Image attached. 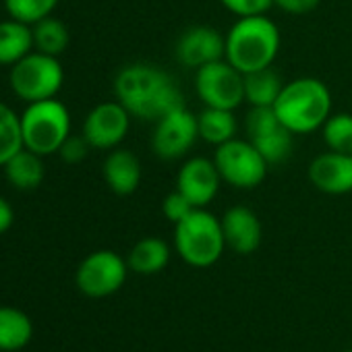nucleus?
Masks as SVG:
<instances>
[{
  "label": "nucleus",
  "instance_id": "1",
  "mask_svg": "<svg viewBox=\"0 0 352 352\" xmlns=\"http://www.w3.org/2000/svg\"><path fill=\"white\" fill-rule=\"evenodd\" d=\"M114 96L133 118L155 122L164 114L185 106L174 77L151 63H131L114 77Z\"/></svg>",
  "mask_w": 352,
  "mask_h": 352
},
{
  "label": "nucleus",
  "instance_id": "2",
  "mask_svg": "<svg viewBox=\"0 0 352 352\" xmlns=\"http://www.w3.org/2000/svg\"><path fill=\"white\" fill-rule=\"evenodd\" d=\"M282 34L280 28L263 15L239 17L226 32L224 58L243 75L267 69L280 54Z\"/></svg>",
  "mask_w": 352,
  "mask_h": 352
},
{
  "label": "nucleus",
  "instance_id": "3",
  "mask_svg": "<svg viewBox=\"0 0 352 352\" xmlns=\"http://www.w3.org/2000/svg\"><path fill=\"white\" fill-rule=\"evenodd\" d=\"M272 108L292 135H309L329 118L331 91L317 77H298L284 83Z\"/></svg>",
  "mask_w": 352,
  "mask_h": 352
},
{
  "label": "nucleus",
  "instance_id": "4",
  "mask_svg": "<svg viewBox=\"0 0 352 352\" xmlns=\"http://www.w3.org/2000/svg\"><path fill=\"white\" fill-rule=\"evenodd\" d=\"M174 249L191 267H212L226 251L222 222L208 208H195L174 224Z\"/></svg>",
  "mask_w": 352,
  "mask_h": 352
},
{
  "label": "nucleus",
  "instance_id": "5",
  "mask_svg": "<svg viewBox=\"0 0 352 352\" xmlns=\"http://www.w3.org/2000/svg\"><path fill=\"white\" fill-rule=\"evenodd\" d=\"M23 147L44 155L58 153L65 139L71 135V114L56 98L32 102L21 114Z\"/></svg>",
  "mask_w": 352,
  "mask_h": 352
},
{
  "label": "nucleus",
  "instance_id": "6",
  "mask_svg": "<svg viewBox=\"0 0 352 352\" xmlns=\"http://www.w3.org/2000/svg\"><path fill=\"white\" fill-rule=\"evenodd\" d=\"M9 81L15 96L32 104L56 98L65 81V71L58 56L36 50L11 67Z\"/></svg>",
  "mask_w": 352,
  "mask_h": 352
},
{
  "label": "nucleus",
  "instance_id": "7",
  "mask_svg": "<svg viewBox=\"0 0 352 352\" xmlns=\"http://www.w3.org/2000/svg\"><path fill=\"white\" fill-rule=\"evenodd\" d=\"M216 168L222 176V183L251 191L257 189L267 176V160L259 153V149L249 139H230L216 147L214 153Z\"/></svg>",
  "mask_w": 352,
  "mask_h": 352
},
{
  "label": "nucleus",
  "instance_id": "8",
  "mask_svg": "<svg viewBox=\"0 0 352 352\" xmlns=\"http://www.w3.org/2000/svg\"><path fill=\"white\" fill-rule=\"evenodd\" d=\"M195 94L208 108L236 110L245 102V75L220 58L195 71Z\"/></svg>",
  "mask_w": 352,
  "mask_h": 352
},
{
  "label": "nucleus",
  "instance_id": "9",
  "mask_svg": "<svg viewBox=\"0 0 352 352\" xmlns=\"http://www.w3.org/2000/svg\"><path fill=\"white\" fill-rule=\"evenodd\" d=\"M129 263L110 249L89 253L77 267L75 284L81 294L89 298H106L116 294L126 282Z\"/></svg>",
  "mask_w": 352,
  "mask_h": 352
},
{
  "label": "nucleus",
  "instance_id": "10",
  "mask_svg": "<svg viewBox=\"0 0 352 352\" xmlns=\"http://www.w3.org/2000/svg\"><path fill=\"white\" fill-rule=\"evenodd\" d=\"M151 149L164 162H174L185 157L199 139L197 114L187 106L176 108L153 122Z\"/></svg>",
  "mask_w": 352,
  "mask_h": 352
},
{
  "label": "nucleus",
  "instance_id": "11",
  "mask_svg": "<svg viewBox=\"0 0 352 352\" xmlns=\"http://www.w3.org/2000/svg\"><path fill=\"white\" fill-rule=\"evenodd\" d=\"M245 133L270 166L282 164L292 153L294 135L280 122L274 108H251L245 116Z\"/></svg>",
  "mask_w": 352,
  "mask_h": 352
},
{
  "label": "nucleus",
  "instance_id": "12",
  "mask_svg": "<svg viewBox=\"0 0 352 352\" xmlns=\"http://www.w3.org/2000/svg\"><path fill=\"white\" fill-rule=\"evenodd\" d=\"M131 114L118 102H102L85 116L83 122V137L94 149H114L118 147L129 129H131Z\"/></svg>",
  "mask_w": 352,
  "mask_h": 352
},
{
  "label": "nucleus",
  "instance_id": "13",
  "mask_svg": "<svg viewBox=\"0 0 352 352\" xmlns=\"http://www.w3.org/2000/svg\"><path fill=\"white\" fill-rule=\"evenodd\" d=\"M222 176L214 157L195 155L183 162L176 172V191H181L195 208H208L220 193Z\"/></svg>",
  "mask_w": 352,
  "mask_h": 352
},
{
  "label": "nucleus",
  "instance_id": "14",
  "mask_svg": "<svg viewBox=\"0 0 352 352\" xmlns=\"http://www.w3.org/2000/svg\"><path fill=\"white\" fill-rule=\"evenodd\" d=\"M226 34L218 32L212 25H193L185 30L174 46L176 63L187 69H201L210 63L224 58Z\"/></svg>",
  "mask_w": 352,
  "mask_h": 352
},
{
  "label": "nucleus",
  "instance_id": "15",
  "mask_svg": "<svg viewBox=\"0 0 352 352\" xmlns=\"http://www.w3.org/2000/svg\"><path fill=\"white\" fill-rule=\"evenodd\" d=\"M311 185L325 195L352 193V155L327 149L309 164Z\"/></svg>",
  "mask_w": 352,
  "mask_h": 352
},
{
  "label": "nucleus",
  "instance_id": "16",
  "mask_svg": "<svg viewBox=\"0 0 352 352\" xmlns=\"http://www.w3.org/2000/svg\"><path fill=\"white\" fill-rule=\"evenodd\" d=\"M220 222L226 249H232L239 255H251L259 249L263 241V226L259 216L251 208L232 206L222 214Z\"/></svg>",
  "mask_w": 352,
  "mask_h": 352
},
{
  "label": "nucleus",
  "instance_id": "17",
  "mask_svg": "<svg viewBox=\"0 0 352 352\" xmlns=\"http://www.w3.org/2000/svg\"><path fill=\"white\" fill-rule=\"evenodd\" d=\"M102 174H104V181H106L108 189L114 195L126 197L139 189L143 170H141L139 157L131 149L114 147V149H110V153L104 160Z\"/></svg>",
  "mask_w": 352,
  "mask_h": 352
},
{
  "label": "nucleus",
  "instance_id": "18",
  "mask_svg": "<svg viewBox=\"0 0 352 352\" xmlns=\"http://www.w3.org/2000/svg\"><path fill=\"white\" fill-rule=\"evenodd\" d=\"M34 338V321L19 307H0V352L23 350Z\"/></svg>",
  "mask_w": 352,
  "mask_h": 352
},
{
  "label": "nucleus",
  "instance_id": "19",
  "mask_svg": "<svg viewBox=\"0 0 352 352\" xmlns=\"http://www.w3.org/2000/svg\"><path fill=\"white\" fill-rule=\"evenodd\" d=\"M3 168H5V176L9 179V183L19 191L38 189L44 181V174H46L42 155L28 147L17 151Z\"/></svg>",
  "mask_w": 352,
  "mask_h": 352
},
{
  "label": "nucleus",
  "instance_id": "20",
  "mask_svg": "<svg viewBox=\"0 0 352 352\" xmlns=\"http://www.w3.org/2000/svg\"><path fill=\"white\" fill-rule=\"evenodd\" d=\"M168 261H170V247L160 236H145L137 241L126 257L129 270L141 276L160 274L168 265Z\"/></svg>",
  "mask_w": 352,
  "mask_h": 352
},
{
  "label": "nucleus",
  "instance_id": "21",
  "mask_svg": "<svg viewBox=\"0 0 352 352\" xmlns=\"http://www.w3.org/2000/svg\"><path fill=\"white\" fill-rule=\"evenodd\" d=\"M32 50H34L32 25L17 19L0 21V65L13 67Z\"/></svg>",
  "mask_w": 352,
  "mask_h": 352
},
{
  "label": "nucleus",
  "instance_id": "22",
  "mask_svg": "<svg viewBox=\"0 0 352 352\" xmlns=\"http://www.w3.org/2000/svg\"><path fill=\"white\" fill-rule=\"evenodd\" d=\"M284 87L280 75L267 67L245 75V102L251 108H272Z\"/></svg>",
  "mask_w": 352,
  "mask_h": 352
},
{
  "label": "nucleus",
  "instance_id": "23",
  "mask_svg": "<svg viewBox=\"0 0 352 352\" xmlns=\"http://www.w3.org/2000/svg\"><path fill=\"white\" fill-rule=\"evenodd\" d=\"M197 120H199V139H204L206 143L214 147L236 137L239 124H236L234 110L204 106V110L197 114Z\"/></svg>",
  "mask_w": 352,
  "mask_h": 352
},
{
  "label": "nucleus",
  "instance_id": "24",
  "mask_svg": "<svg viewBox=\"0 0 352 352\" xmlns=\"http://www.w3.org/2000/svg\"><path fill=\"white\" fill-rule=\"evenodd\" d=\"M32 32H34V48L50 56H60L71 40L67 25L54 17L40 19L38 23H34Z\"/></svg>",
  "mask_w": 352,
  "mask_h": 352
},
{
  "label": "nucleus",
  "instance_id": "25",
  "mask_svg": "<svg viewBox=\"0 0 352 352\" xmlns=\"http://www.w3.org/2000/svg\"><path fill=\"white\" fill-rule=\"evenodd\" d=\"M21 149H23L21 116L11 106L0 102V166H5Z\"/></svg>",
  "mask_w": 352,
  "mask_h": 352
},
{
  "label": "nucleus",
  "instance_id": "26",
  "mask_svg": "<svg viewBox=\"0 0 352 352\" xmlns=\"http://www.w3.org/2000/svg\"><path fill=\"white\" fill-rule=\"evenodd\" d=\"M323 141L327 149L350 153L352 149V114L350 112H331L325 124L321 126Z\"/></svg>",
  "mask_w": 352,
  "mask_h": 352
},
{
  "label": "nucleus",
  "instance_id": "27",
  "mask_svg": "<svg viewBox=\"0 0 352 352\" xmlns=\"http://www.w3.org/2000/svg\"><path fill=\"white\" fill-rule=\"evenodd\" d=\"M56 5L58 0H5V9L11 15V19L23 21L28 25H34L40 19L50 17Z\"/></svg>",
  "mask_w": 352,
  "mask_h": 352
},
{
  "label": "nucleus",
  "instance_id": "28",
  "mask_svg": "<svg viewBox=\"0 0 352 352\" xmlns=\"http://www.w3.org/2000/svg\"><path fill=\"white\" fill-rule=\"evenodd\" d=\"M195 210V206L181 193V191H172L162 199V214L168 222L179 224L183 218H187L191 212Z\"/></svg>",
  "mask_w": 352,
  "mask_h": 352
},
{
  "label": "nucleus",
  "instance_id": "29",
  "mask_svg": "<svg viewBox=\"0 0 352 352\" xmlns=\"http://www.w3.org/2000/svg\"><path fill=\"white\" fill-rule=\"evenodd\" d=\"M218 3L236 17L263 15L274 7V0H218Z\"/></svg>",
  "mask_w": 352,
  "mask_h": 352
},
{
  "label": "nucleus",
  "instance_id": "30",
  "mask_svg": "<svg viewBox=\"0 0 352 352\" xmlns=\"http://www.w3.org/2000/svg\"><path fill=\"white\" fill-rule=\"evenodd\" d=\"M89 149H91V145L87 143V139H85L83 133H81L79 137L69 135V137L65 139V143L60 145L58 153H60V157H63L67 164H79V162H83V160L87 157Z\"/></svg>",
  "mask_w": 352,
  "mask_h": 352
},
{
  "label": "nucleus",
  "instance_id": "31",
  "mask_svg": "<svg viewBox=\"0 0 352 352\" xmlns=\"http://www.w3.org/2000/svg\"><path fill=\"white\" fill-rule=\"evenodd\" d=\"M321 0H274V7L288 15H307L319 7Z\"/></svg>",
  "mask_w": 352,
  "mask_h": 352
},
{
  "label": "nucleus",
  "instance_id": "32",
  "mask_svg": "<svg viewBox=\"0 0 352 352\" xmlns=\"http://www.w3.org/2000/svg\"><path fill=\"white\" fill-rule=\"evenodd\" d=\"M15 222V212L11 208V204L5 199V197H0V234H5Z\"/></svg>",
  "mask_w": 352,
  "mask_h": 352
},
{
  "label": "nucleus",
  "instance_id": "33",
  "mask_svg": "<svg viewBox=\"0 0 352 352\" xmlns=\"http://www.w3.org/2000/svg\"><path fill=\"white\" fill-rule=\"evenodd\" d=\"M344 352H352V350H344Z\"/></svg>",
  "mask_w": 352,
  "mask_h": 352
},
{
  "label": "nucleus",
  "instance_id": "34",
  "mask_svg": "<svg viewBox=\"0 0 352 352\" xmlns=\"http://www.w3.org/2000/svg\"><path fill=\"white\" fill-rule=\"evenodd\" d=\"M350 155H352V149H350Z\"/></svg>",
  "mask_w": 352,
  "mask_h": 352
}]
</instances>
